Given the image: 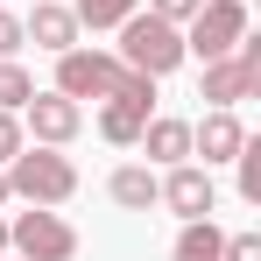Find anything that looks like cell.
Segmentation results:
<instances>
[{
	"mask_svg": "<svg viewBox=\"0 0 261 261\" xmlns=\"http://www.w3.org/2000/svg\"><path fill=\"white\" fill-rule=\"evenodd\" d=\"M14 49H21V21L0 7V57H14Z\"/></svg>",
	"mask_w": 261,
	"mask_h": 261,
	"instance_id": "d6986e66",
	"label": "cell"
},
{
	"mask_svg": "<svg viewBox=\"0 0 261 261\" xmlns=\"http://www.w3.org/2000/svg\"><path fill=\"white\" fill-rule=\"evenodd\" d=\"M219 261H261V233H226Z\"/></svg>",
	"mask_w": 261,
	"mask_h": 261,
	"instance_id": "e0dca14e",
	"label": "cell"
},
{
	"mask_svg": "<svg viewBox=\"0 0 261 261\" xmlns=\"http://www.w3.org/2000/svg\"><path fill=\"white\" fill-rule=\"evenodd\" d=\"M120 64L141 71V78H170L176 64H184V29L163 21V14H141V7H134L127 21H120Z\"/></svg>",
	"mask_w": 261,
	"mask_h": 261,
	"instance_id": "7a4b0ae2",
	"label": "cell"
},
{
	"mask_svg": "<svg viewBox=\"0 0 261 261\" xmlns=\"http://www.w3.org/2000/svg\"><path fill=\"white\" fill-rule=\"evenodd\" d=\"M106 191H113V205H127V212H148V205H155V176L141 170V163L113 170V184H106Z\"/></svg>",
	"mask_w": 261,
	"mask_h": 261,
	"instance_id": "4fadbf2b",
	"label": "cell"
},
{
	"mask_svg": "<svg viewBox=\"0 0 261 261\" xmlns=\"http://www.w3.org/2000/svg\"><path fill=\"white\" fill-rule=\"evenodd\" d=\"M141 148H148V163H184V155H191V120H155V113H148Z\"/></svg>",
	"mask_w": 261,
	"mask_h": 261,
	"instance_id": "8fae6325",
	"label": "cell"
},
{
	"mask_svg": "<svg viewBox=\"0 0 261 261\" xmlns=\"http://www.w3.org/2000/svg\"><path fill=\"white\" fill-rule=\"evenodd\" d=\"M134 7H141V0H78L71 14H78V29H120Z\"/></svg>",
	"mask_w": 261,
	"mask_h": 261,
	"instance_id": "5bb4252c",
	"label": "cell"
},
{
	"mask_svg": "<svg viewBox=\"0 0 261 261\" xmlns=\"http://www.w3.org/2000/svg\"><path fill=\"white\" fill-rule=\"evenodd\" d=\"M21 43L49 49V57H64V49H78V14H71V7H57V0H36V14L21 21Z\"/></svg>",
	"mask_w": 261,
	"mask_h": 261,
	"instance_id": "9c48e42d",
	"label": "cell"
},
{
	"mask_svg": "<svg viewBox=\"0 0 261 261\" xmlns=\"http://www.w3.org/2000/svg\"><path fill=\"white\" fill-rule=\"evenodd\" d=\"M120 85H127V64L106 57V49H64L57 57V92L64 99H106Z\"/></svg>",
	"mask_w": 261,
	"mask_h": 261,
	"instance_id": "277c9868",
	"label": "cell"
},
{
	"mask_svg": "<svg viewBox=\"0 0 261 261\" xmlns=\"http://www.w3.org/2000/svg\"><path fill=\"white\" fill-rule=\"evenodd\" d=\"M148 99H155V78H141V71H127V85L106 92V113H99V134L113 141V148H134L141 141V127H148Z\"/></svg>",
	"mask_w": 261,
	"mask_h": 261,
	"instance_id": "8992f818",
	"label": "cell"
},
{
	"mask_svg": "<svg viewBox=\"0 0 261 261\" xmlns=\"http://www.w3.org/2000/svg\"><path fill=\"white\" fill-rule=\"evenodd\" d=\"M212 176L198 170V163H170V176L155 184V205H170L176 219H212Z\"/></svg>",
	"mask_w": 261,
	"mask_h": 261,
	"instance_id": "52a82bcc",
	"label": "cell"
},
{
	"mask_svg": "<svg viewBox=\"0 0 261 261\" xmlns=\"http://www.w3.org/2000/svg\"><path fill=\"white\" fill-rule=\"evenodd\" d=\"M29 92H36V78L14 64V57H0V113H14V106H29Z\"/></svg>",
	"mask_w": 261,
	"mask_h": 261,
	"instance_id": "9a60e30c",
	"label": "cell"
},
{
	"mask_svg": "<svg viewBox=\"0 0 261 261\" xmlns=\"http://www.w3.org/2000/svg\"><path fill=\"white\" fill-rule=\"evenodd\" d=\"M29 134L43 141V148H64L71 134L85 127V113H78V99H64V92H29Z\"/></svg>",
	"mask_w": 261,
	"mask_h": 261,
	"instance_id": "ba28073f",
	"label": "cell"
},
{
	"mask_svg": "<svg viewBox=\"0 0 261 261\" xmlns=\"http://www.w3.org/2000/svg\"><path fill=\"white\" fill-rule=\"evenodd\" d=\"M233 163H240V198L261 205V141H240V155H233Z\"/></svg>",
	"mask_w": 261,
	"mask_h": 261,
	"instance_id": "2e32d148",
	"label": "cell"
},
{
	"mask_svg": "<svg viewBox=\"0 0 261 261\" xmlns=\"http://www.w3.org/2000/svg\"><path fill=\"white\" fill-rule=\"evenodd\" d=\"M7 198H29V205H64L71 191H78V170H71V155H57V148H14L7 163Z\"/></svg>",
	"mask_w": 261,
	"mask_h": 261,
	"instance_id": "6da1fadb",
	"label": "cell"
},
{
	"mask_svg": "<svg viewBox=\"0 0 261 261\" xmlns=\"http://www.w3.org/2000/svg\"><path fill=\"white\" fill-rule=\"evenodd\" d=\"M0 205H7V170H0Z\"/></svg>",
	"mask_w": 261,
	"mask_h": 261,
	"instance_id": "7402d4cb",
	"label": "cell"
},
{
	"mask_svg": "<svg viewBox=\"0 0 261 261\" xmlns=\"http://www.w3.org/2000/svg\"><path fill=\"white\" fill-rule=\"evenodd\" d=\"M7 247H14L21 261H71V254H78V233H71L57 212L36 205V212H21L14 226H7Z\"/></svg>",
	"mask_w": 261,
	"mask_h": 261,
	"instance_id": "5b68a950",
	"label": "cell"
},
{
	"mask_svg": "<svg viewBox=\"0 0 261 261\" xmlns=\"http://www.w3.org/2000/svg\"><path fill=\"white\" fill-rule=\"evenodd\" d=\"M14 148H21V120H14V113H0V163H7Z\"/></svg>",
	"mask_w": 261,
	"mask_h": 261,
	"instance_id": "ffe728a7",
	"label": "cell"
},
{
	"mask_svg": "<svg viewBox=\"0 0 261 261\" xmlns=\"http://www.w3.org/2000/svg\"><path fill=\"white\" fill-rule=\"evenodd\" d=\"M191 36H184V57H233V43L247 36V0H205L191 21H184Z\"/></svg>",
	"mask_w": 261,
	"mask_h": 261,
	"instance_id": "3957f363",
	"label": "cell"
},
{
	"mask_svg": "<svg viewBox=\"0 0 261 261\" xmlns=\"http://www.w3.org/2000/svg\"><path fill=\"white\" fill-rule=\"evenodd\" d=\"M240 141H247V127L233 120V106H212V113L191 127V148H198L205 163H233V155H240Z\"/></svg>",
	"mask_w": 261,
	"mask_h": 261,
	"instance_id": "30bf717a",
	"label": "cell"
},
{
	"mask_svg": "<svg viewBox=\"0 0 261 261\" xmlns=\"http://www.w3.org/2000/svg\"><path fill=\"white\" fill-rule=\"evenodd\" d=\"M219 247H226V233H219L212 219H184V233H176V254H170V261H219Z\"/></svg>",
	"mask_w": 261,
	"mask_h": 261,
	"instance_id": "7c38bea8",
	"label": "cell"
},
{
	"mask_svg": "<svg viewBox=\"0 0 261 261\" xmlns=\"http://www.w3.org/2000/svg\"><path fill=\"white\" fill-rule=\"evenodd\" d=\"M198 7H205V0H148V14H163V21H176V29H184Z\"/></svg>",
	"mask_w": 261,
	"mask_h": 261,
	"instance_id": "ac0fdd59",
	"label": "cell"
},
{
	"mask_svg": "<svg viewBox=\"0 0 261 261\" xmlns=\"http://www.w3.org/2000/svg\"><path fill=\"white\" fill-rule=\"evenodd\" d=\"M0 254H7V219H0Z\"/></svg>",
	"mask_w": 261,
	"mask_h": 261,
	"instance_id": "44dd1931",
	"label": "cell"
}]
</instances>
